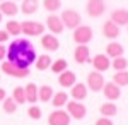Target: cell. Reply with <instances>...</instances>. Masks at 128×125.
I'll list each match as a JSON object with an SVG mask.
<instances>
[{
    "label": "cell",
    "mask_w": 128,
    "mask_h": 125,
    "mask_svg": "<svg viewBox=\"0 0 128 125\" xmlns=\"http://www.w3.org/2000/svg\"><path fill=\"white\" fill-rule=\"evenodd\" d=\"M111 82H114L116 86L123 87V86H128V72L126 70H118V72H114V76H113V81Z\"/></svg>",
    "instance_id": "29"
},
{
    "label": "cell",
    "mask_w": 128,
    "mask_h": 125,
    "mask_svg": "<svg viewBox=\"0 0 128 125\" xmlns=\"http://www.w3.org/2000/svg\"><path fill=\"white\" fill-rule=\"evenodd\" d=\"M2 19H4V16H2V14H0V22H2Z\"/></svg>",
    "instance_id": "39"
},
{
    "label": "cell",
    "mask_w": 128,
    "mask_h": 125,
    "mask_svg": "<svg viewBox=\"0 0 128 125\" xmlns=\"http://www.w3.org/2000/svg\"><path fill=\"white\" fill-rule=\"evenodd\" d=\"M12 98H14V101H16L17 105H24V103H26V93H24V87H22V86L14 87V91H12Z\"/></svg>",
    "instance_id": "31"
},
{
    "label": "cell",
    "mask_w": 128,
    "mask_h": 125,
    "mask_svg": "<svg viewBox=\"0 0 128 125\" xmlns=\"http://www.w3.org/2000/svg\"><path fill=\"white\" fill-rule=\"evenodd\" d=\"M102 93H104V96H106L108 101H116V99H120V96H121V87L116 86L114 82H104Z\"/></svg>",
    "instance_id": "13"
},
{
    "label": "cell",
    "mask_w": 128,
    "mask_h": 125,
    "mask_svg": "<svg viewBox=\"0 0 128 125\" xmlns=\"http://www.w3.org/2000/svg\"><path fill=\"white\" fill-rule=\"evenodd\" d=\"M0 2H4V0H0Z\"/></svg>",
    "instance_id": "40"
},
{
    "label": "cell",
    "mask_w": 128,
    "mask_h": 125,
    "mask_svg": "<svg viewBox=\"0 0 128 125\" xmlns=\"http://www.w3.org/2000/svg\"><path fill=\"white\" fill-rule=\"evenodd\" d=\"M86 10H87L89 17L96 19V17H101L106 12V4H104V0H87Z\"/></svg>",
    "instance_id": "7"
},
{
    "label": "cell",
    "mask_w": 128,
    "mask_h": 125,
    "mask_svg": "<svg viewBox=\"0 0 128 125\" xmlns=\"http://www.w3.org/2000/svg\"><path fill=\"white\" fill-rule=\"evenodd\" d=\"M50 69H51V72H55V74H62L63 70L68 69V62H67L65 58H56L55 62H51Z\"/></svg>",
    "instance_id": "28"
},
{
    "label": "cell",
    "mask_w": 128,
    "mask_h": 125,
    "mask_svg": "<svg viewBox=\"0 0 128 125\" xmlns=\"http://www.w3.org/2000/svg\"><path fill=\"white\" fill-rule=\"evenodd\" d=\"M74 41L77 43V45H89L92 38H94V31L92 28H89V26H84V24H80L77 28L74 29Z\"/></svg>",
    "instance_id": "3"
},
{
    "label": "cell",
    "mask_w": 128,
    "mask_h": 125,
    "mask_svg": "<svg viewBox=\"0 0 128 125\" xmlns=\"http://www.w3.org/2000/svg\"><path fill=\"white\" fill-rule=\"evenodd\" d=\"M7 39H9V33H7L5 29H0V45H2V43H5Z\"/></svg>",
    "instance_id": "36"
},
{
    "label": "cell",
    "mask_w": 128,
    "mask_h": 125,
    "mask_svg": "<svg viewBox=\"0 0 128 125\" xmlns=\"http://www.w3.org/2000/svg\"><path fill=\"white\" fill-rule=\"evenodd\" d=\"M87 89H90L92 93H98V91H102V86H104V77L101 72L94 70V72H89L87 74Z\"/></svg>",
    "instance_id": "8"
},
{
    "label": "cell",
    "mask_w": 128,
    "mask_h": 125,
    "mask_svg": "<svg viewBox=\"0 0 128 125\" xmlns=\"http://www.w3.org/2000/svg\"><path fill=\"white\" fill-rule=\"evenodd\" d=\"M70 89H72L70 94H72V98H74L75 101H84V99L87 98V86L82 84V82H75Z\"/></svg>",
    "instance_id": "19"
},
{
    "label": "cell",
    "mask_w": 128,
    "mask_h": 125,
    "mask_svg": "<svg viewBox=\"0 0 128 125\" xmlns=\"http://www.w3.org/2000/svg\"><path fill=\"white\" fill-rule=\"evenodd\" d=\"M7 62L17 65L20 69H29L31 64L36 62V51H34V46L31 45L29 39L24 38H16L10 46L7 48Z\"/></svg>",
    "instance_id": "1"
},
{
    "label": "cell",
    "mask_w": 128,
    "mask_h": 125,
    "mask_svg": "<svg viewBox=\"0 0 128 125\" xmlns=\"http://www.w3.org/2000/svg\"><path fill=\"white\" fill-rule=\"evenodd\" d=\"M0 14L7 16V17H16L19 14V7L14 0H4V2H0Z\"/></svg>",
    "instance_id": "15"
},
{
    "label": "cell",
    "mask_w": 128,
    "mask_h": 125,
    "mask_svg": "<svg viewBox=\"0 0 128 125\" xmlns=\"http://www.w3.org/2000/svg\"><path fill=\"white\" fill-rule=\"evenodd\" d=\"M102 36L114 41V39L120 36V26H116L113 21H106V22L102 24Z\"/></svg>",
    "instance_id": "16"
},
{
    "label": "cell",
    "mask_w": 128,
    "mask_h": 125,
    "mask_svg": "<svg viewBox=\"0 0 128 125\" xmlns=\"http://www.w3.org/2000/svg\"><path fill=\"white\" fill-rule=\"evenodd\" d=\"M77 82V77H75V74L72 72V70H63L62 74H58V84L62 87H72L74 84Z\"/></svg>",
    "instance_id": "18"
},
{
    "label": "cell",
    "mask_w": 128,
    "mask_h": 125,
    "mask_svg": "<svg viewBox=\"0 0 128 125\" xmlns=\"http://www.w3.org/2000/svg\"><path fill=\"white\" fill-rule=\"evenodd\" d=\"M43 7L50 14H55L62 9V0H43Z\"/></svg>",
    "instance_id": "30"
},
{
    "label": "cell",
    "mask_w": 128,
    "mask_h": 125,
    "mask_svg": "<svg viewBox=\"0 0 128 125\" xmlns=\"http://www.w3.org/2000/svg\"><path fill=\"white\" fill-rule=\"evenodd\" d=\"M67 113L70 115V118H74V120H84L86 115H87V108L86 105H82V101H75V99H72L67 103Z\"/></svg>",
    "instance_id": "5"
},
{
    "label": "cell",
    "mask_w": 128,
    "mask_h": 125,
    "mask_svg": "<svg viewBox=\"0 0 128 125\" xmlns=\"http://www.w3.org/2000/svg\"><path fill=\"white\" fill-rule=\"evenodd\" d=\"M116 26H126L128 24V9H114L111 12V19Z\"/></svg>",
    "instance_id": "17"
},
{
    "label": "cell",
    "mask_w": 128,
    "mask_h": 125,
    "mask_svg": "<svg viewBox=\"0 0 128 125\" xmlns=\"http://www.w3.org/2000/svg\"><path fill=\"white\" fill-rule=\"evenodd\" d=\"M70 115L62 110V108H56L55 111H51L48 116V125H70Z\"/></svg>",
    "instance_id": "9"
},
{
    "label": "cell",
    "mask_w": 128,
    "mask_h": 125,
    "mask_svg": "<svg viewBox=\"0 0 128 125\" xmlns=\"http://www.w3.org/2000/svg\"><path fill=\"white\" fill-rule=\"evenodd\" d=\"M123 53H125V48H123V45L118 43V41H111L108 46H106V57L109 58H116V57H123Z\"/></svg>",
    "instance_id": "20"
},
{
    "label": "cell",
    "mask_w": 128,
    "mask_h": 125,
    "mask_svg": "<svg viewBox=\"0 0 128 125\" xmlns=\"http://www.w3.org/2000/svg\"><path fill=\"white\" fill-rule=\"evenodd\" d=\"M126 26H128V24H126Z\"/></svg>",
    "instance_id": "42"
},
{
    "label": "cell",
    "mask_w": 128,
    "mask_h": 125,
    "mask_svg": "<svg viewBox=\"0 0 128 125\" xmlns=\"http://www.w3.org/2000/svg\"><path fill=\"white\" fill-rule=\"evenodd\" d=\"M60 19L63 22V28L72 29V31L77 28V26H80V22H82V17H80V14L75 9H65L62 12Z\"/></svg>",
    "instance_id": "2"
},
{
    "label": "cell",
    "mask_w": 128,
    "mask_h": 125,
    "mask_svg": "<svg viewBox=\"0 0 128 125\" xmlns=\"http://www.w3.org/2000/svg\"><path fill=\"white\" fill-rule=\"evenodd\" d=\"M46 28L50 29V33L51 34H60V33H63V22L60 19V16L56 14H50L48 17H46Z\"/></svg>",
    "instance_id": "11"
},
{
    "label": "cell",
    "mask_w": 128,
    "mask_h": 125,
    "mask_svg": "<svg viewBox=\"0 0 128 125\" xmlns=\"http://www.w3.org/2000/svg\"><path fill=\"white\" fill-rule=\"evenodd\" d=\"M28 115H29V118H32V120H40L41 115H43V111H41V108L38 105H31L29 110H28Z\"/></svg>",
    "instance_id": "34"
},
{
    "label": "cell",
    "mask_w": 128,
    "mask_h": 125,
    "mask_svg": "<svg viewBox=\"0 0 128 125\" xmlns=\"http://www.w3.org/2000/svg\"><path fill=\"white\" fill-rule=\"evenodd\" d=\"M2 72L4 74H7L10 77H16V79H22V77H29V69H20L17 65H14V64H10V62H4L2 65Z\"/></svg>",
    "instance_id": "6"
},
{
    "label": "cell",
    "mask_w": 128,
    "mask_h": 125,
    "mask_svg": "<svg viewBox=\"0 0 128 125\" xmlns=\"http://www.w3.org/2000/svg\"><path fill=\"white\" fill-rule=\"evenodd\" d=\"M24 93H26V101H28V103L34 105V103L38 101V86H36L34 82H29L28 86L24 87Z\"/></svg>",
    "instance_id": "23"
},
{
    "label": "cell",
    "mask_w": 128,
    "mask_h": 125,
    "mask_svg": "<svg viewBox=\"0 0 128 125\" xmlns=\"http://www.w3.org/2000/svg\"><path fill=\"white\" fill-rule=\"evenodd\" d=\"M90 64H92V67H94V70H98V72H106L108 69H111V58L106 57L104 53H99V55H96V57L92 58V60H89Z\"/></svg>",
    "instance_id": "10"
},
{
    "label": "cell",
    "mask_w": 128,
    "mask_h": 125,
    "mask_svg": "<svg viewBox=\"0 0 128 125\" xmlns=\"http://www.w3.org/2000/svg\"><path fill=\"white\" fill-rule=\"evenodd\" d=\"M38 7H40V0H22L19 12H22L24 16H31L38 10Z\"/></svg>",
    "instance_id": "21"
},
{
    "label": "cell",
    "mask_w": 128,
    "mask_h": 125,
    "mask_svg": "<svg viewBox=\"0 0 128 125\" xmlns=\"http://www.w3.org/2000/svg\"><path fill=\"white\" fill-rule=\"evenodd\" d=\"M96 125H113V122H111V118H108V116H101V118L96 120Z\"/></svg>",
    "instance_id": "35"
},
{
    "label": "cell",
    "mask_w": 128,
    "mask_h": 125,
    "mask_svg": "<svg viewBox=\"0 0 128 125\" xmlns=\"http://www.w3.org/2000/svg\"><path fill=\"white\" fill-rule=\"evenodd\" d=\"M5 31L9 33V36H19L20 33V22L16 19H9L5 22Z\"/></svg>",
    "instance_id": "25"
},
{
    "label": "cell",
    "mask_w": 128,
    "mask_h": 125,
    "mask_svg": "<svg viewBox=\"0 0 128 125\" xmlns=\"http://www.w3.org/2000/svg\"><path fill=\"white\" fill-rule=\"evenodd\" d=\"M53 94H55V91H53V87L48 86V84H43V86L38 87V99H40V101H43V103L51 101Z\"/></svg>",
    "instance_id": "22"
},
{
    "label": "cell",
    "mask_w": 128,
    "mask_h": 125,
    "mask_svg": "<svg viewBox=\"0 0 128 125\" xmlns=\"http://www.w3.org/2000/svg\"><path fill=\"white\" fill-rule=\"evenodd\" d=\"M44 29H46V26L38 21L20 22V33H24L26 36H41V34H44Z\"/></svg>",
    "instance_id": "4"
},
{
    "label": "cell",
    "mask_w": 128,
    "mask_h": 125,
    "mask_svg": "<svg viewBox=\"0 0 128 125\" xmlns=\"http://www.w3.org/2000/svg\"><path fill=\"white\" fill-rule=\"evenodd\" d=\"M51 62H53V60H51V57L44 53V55H40V57L36 58V62H34V64H36V69L43 72V70H48V69H50Z\"/></svg>",
    "instance_id": "27"
},
{
    "label": "cell",
    "mask_w": 128,
    "mask_h": 125,
    "mask_svg": "<svg viewBox=\"0 0 128 125\" xmlns=\"http://www.w3.org/2000/svg\"><path fill=\"white\" fill-rule=\"evenodd\" d=\"M67 103H68V94L65 91H58V93H55L53 98H51V105L55 106V108H63Z\"/></svg>",
    "instance_id": "24"
},
{
    "label": "cell",
    "mask_w": 128,
    "mask_h": 125,
    "mask_svg": "<svg viewBox=\"0 0 128 125\" xmlns=\"http://www.w3.org/2000/svg\"><path fill=\"white\" fill-rule=\"evenodd\" d=\"M5 55H7V48H5L4 45H0V62L5 58Z\"/></svg>",
    "instance_id": "37"
},
{
    "label": "cell",
    "mask_w": 128,
    "mask_h": 125,
    "mask_svg": "<svg viewBox=\"0 0 128 125\" xmlns=\"http://www.w3.org/2000/svg\"><path fill=\"white\" fill-rule=\"evenodd\" d=\"M74 60L77 64H80V65L87 64L90 60V50H89L87 45H77L75 46V50H74Z\"/></svg>",
    "instance_id": "12"
},
{
    "label": "cell",
    "mask_w": 128,
    "mask_h": 125,
    "mask_svg": "<svg viewBox=\"0 0 128 125\" xmlns=\"http://www.w3.org/2000/svg\"><path fill=\"white\" fill-rule=\"evenodd\" d=\"M5 98H7V91H5L4 87H0V101H4Z\"/></svg>",
    "instance_id": "38"
},
{
    "label": "cell",
    "mask_w": 128,
    "mask_h": 125,
    "mask_svg": "<svg viewBox=\"0 0 128 125\" xmlns=\"http://www.w3.org/2000/svg\"><path fill=\"white\" fill-rule=\"evenodd\" d=\"M99 111H101V115L102 116H114L116 113H118V108H116V105L113 103V101H106L104 105H101V108H99Z\"/></svg>",
    "instance_id": "26"
},
{
    "label": "cell",
    "mask_w": 128,
    "mask_h": 125,
    "mask_svg": "<svg viewBox=\"0 0 128 125\" xmlns=\"http://www.w3.org/2000/svg\"><path fill=\"white\" fill-rule=\"evenodd\" d=\"M14 2H16V0H14Z\"/></svg>",
    "instance_id": "41"
},
{
    "label": "cell",
    "mask_w": 128,
    "mask_h": 125,
    "mask_svg": "<svg viewBox=\"0 0 128 125\" xmlns=\"http://www.w3.org/2000/svg\"><path fill=\"white\" fill-rule=\"evenodd\" d=\"M2 103H4V111H5V113H16V111H17V103L14 101L12 96L10 98L7 96Z\"/></svg>",
    "instance_id": "33"
},
{
    "label": "cell",
    "mask_w": 128,
    "mask_h": 125,
    "mask_svg": "<svg viewBox=\"0 0 128 125\" xmlns=\"http://www.w3.org/2000/svg\"><path fill=\"white\" fill-rule=\"evenodd\" d=\"M111 67L114 69L116 72H118V70H126V67H128V60H126L125 57L111 58Z\"/></svg>",
    "instance_id": "32"
},
{
    "label": "cell",
    "mask_w": 128,
    "mask_h": 125,
    "mask_svg": "<svg viewBox=\"0 0 128 125\" xmlns=\"http://www.w3.org/2000/svg\"><path fill=\"white\" fill-rule=\"evenodd\" d=\"M41 46L46 51H56L60 48V41L56 36H53L51 33L48 34H41Z\"/></svg>",
    "instance_id": "14"
}]
</instances>
